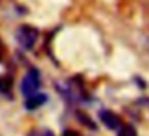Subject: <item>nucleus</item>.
Instances as JSON below:
<instances>
[{
	"instance_id": "7",
	"label": "nucleus",
	"mask_w": 149,
	"mask_h": 136,
	"mask_svg": "<svg viewBox=\"0 0 149 136\" xmlns=\"http://www.w3.org/2000/svg\"><path fill=\"white\" fill-rule=\"evenodd\" d=\"M75 115L79 117V122L85 123L87 126H90V128H93V130L96 128V125H95V122H93V120H88L90 117H88L87 114H84V112H80V110H77V114H75Z\"/></svg>"
},
{
	"instance_id": "4",
	"label": "nucleus",
	"mask_w": 149,
	"mask_h": 136,
	"mask_svg": "<svg viewBox=\"0 0 149 136\" xmlns=\"http://www.w3.org/2000/svg\"><path fill=\"white\" fill-rule=\"evenodd\" d=\"M47 101H48V96H47L45 93L36 91V93H32V94H29V96H26V101H24V107H26L27 110H36V109H39L40 106H43Z\"/></svg>"
},
{
	"instance_id": "9",
	"label": "nucleus",
	"mask_w": 149,
	"mask_h": 136,
	"mask_svg": "<svg viewBox=\"0 0 149 136\" xmlns=\"http://www.w3.org/2000/svg\"><path fill=\"white\" fill-rule=\"evenodd\" d=\"M39 136H55V135H53V133L50 131V130H47V128H45V130H42V131L39 133Z\"/></svg>"
},
{
	"instance_id": "5",
	"label": "nucleus",
	"mask_w": 149,
	"mask_h": 136,
	"mask_svg": "<svg viewBox=\"0 0 149 136\" xmlns=\"http://www.w3.org/2000/svg\"><path fill=\"white\" fill-rule=\"evenodd\" d=\"M11 88H13V77L0 75V93H10Z\"/></svg>"
},
{
	"instance_id": "8",
	"label": "nucleus",
	"mask_w": 149,
	"mask_h": 136,
	"mask_svg": "<svg viewBox=\"0 0 149 136\" xmlns=\"http://www.w3.org/2000/svg\"><path fill=\"white\" fill-rule=\"evenodd\" d=\"M61 136H82V135H80L79 131H75V130H71V128H69V130H64Z\"/></svg>"
},
{
	"instance_id": "3",
	"label": "nucleus",
	"mask_w": 149,
	"mask_h": 136,
	"mask_svg": "<svg viewBox=\"0 0 149 136\" xmlns=\"http://www.w3.org/2000/svg\"><path fill=\"white\" fill-rule=\"evenodd\" d=\"M100 119H101V122H103V125L106 126V128H109V130H117L120 125H122L120 117L117 115L116 112L107 110V109L100 110Z\"/></svg>"
},
{
	"instance_id": "6",
	"label": "nucleus",
	"mask_w": 149,
	"mask_h": 136,
	"mask_svg": "<svg viewBox=\"0 0 149 136\" xmlns=\"http://www.w3.org/2000/svg\"><path fill=\"white\" fill-rule=\"evenodd\" d=\"M117 136H138L136 128L130 123H122V125L117 128Z\"/></svg>"
},
{
	"instance_id": "1",
	"label": "nucleus",
	"mask_w": 149,
	"mask_h": 136,
	"mask_svg": "<svg viewBox=\"0 0 149 136\" xmlns=\"http://www.w3.org/2000/svg\"><path fill=\"white\" fill-rule=\"evenodd\" d=\"M15 39H16V42L19 43L24 50H31L34 45H36L37 39H39V31H37L34 26L23 24V26H19L16 29Z\"/></svg>"
},
{
	"instance_id": "2",
	"label": "nucleus",
	"mask_w": 149,
	"mask_h": 136,
	"mask_svg": "<svg viewBox=\"0 0 149 136\" xmlns=\"http://www.w3.org/2000/svg\"><path fill=\"white\" fill-rule=\"evenodd\" d=\"M39 88H40V72L37 67H31L21 80V91H23L24 96H29V94L39 91Z\"/></svg>"
}]
</instances>
